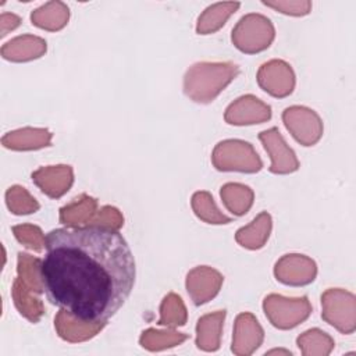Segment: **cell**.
Masks as SVG:
<instances>
[{
	"label": "cell",
	"mask_w": 356,
	"mask_h": 356,
	"mask_svg": "<svg viewBox=\"0 0 356 356\" xmlns=\"http://www.w3.org/2000/svg\"><path fill=\"white\" fill-rule=\"evenodd\" d=\"M196 65L204 78L189 68L184 78V92L197 103L213 102L239 72L238 65L232 63H199Z\"/></svg>",
	"instance_id": "cell-2"
},
{
	"label": "cell",
	"mask_w": 356,
	"mask_h": 356,
	"mask_svg": "<svg viewBox=\"0 0 356 356\" xmlns=\"http://www.w3.org/2000/svg\"><path fill=\"white\" fill-rule=\"evenodd\" d=\"M192 206L196 216L210 224H228L229 217H225L216 207L209 192H196L192 197Z\"/></svg>",
	"instance_id": "cell-20"
},
{
	"label": "cell",
	"mask_w": 356,
	"mask_h": 356,
	"mask_svg": "<svg viewBox=\"0 0 356 356\" xmlns=\"http://www.w3.org/2000/svg\"><path fill=\"white\" fill-rule=\"evenodd\" d=\"M282 120L292 136L303 146L314 145L323 132L318 115L306 107H288L282 113Z\"/></svg>",
	"instance_id": "cell-4"
},
{
	"label": "cell",
	"mask_w": 356,
	"mask_h": 356,
	"mask_svg": "<svg viewBox=\"0 0 356 356\" xmlns=\"http://www.w3.org/2000/svg\"><path fill=\"white\" fill-rule=\"evenodd\" d=\"M221 199L235 216H243L253 203V192L241 184H227L221 188Z\"/></svg>",
	"instance_id": "cell-18"
},
{
	"label": "cell",
	"mask_w": 356,
	"mask_h": 356,
	"mask_svg": "<svg viewBox=\"0 0 356 356\" xmlns=\"http://www.w3.org/2000/svg\"><path fill=\"white\" fill-rule=\"evenodd\" d=\"M221 282H222V277L218 271L209 268L206 266H202V267L193 268L188 274L186 288H188V292H191L202 285L206 288V292H207L209 298L211 299L218 293Z\"/></svg>",
	"instance_id": "cell-19"
},
{
	"label": "cell",
	"mask_w": 356,
	"mask_h": 356,
	"mask_svg": "<svg viewBox=\"0 0 356 356\" xmlns=\"http://www.w3.org/2000/svg\"><path fill=\"white\" fill-rule=\"evenodd\" d=\"M51 134L43 128H24L8 132L3 136L1 143L4 147L13 150H32L43 146H50Z\"/></svg>",
	"instance_id": "cell-12"
},
{
	"label": "cell",
	"mask_w": 356,
	"mask_h": 356,
	"mask_svg": "<svg viewBox=\"0 0 356 356\" xmlns=\"http://www.w3.org/2000/svg\"><path fill=\"white\" fill-rule=\"evenodd\" d=\"M46 51V42L38 36H18L1 47V56L10 61H28Z\"/></svg>",
	"instance_id": "cell-10"
},
{
	"label": "cell",
	"mask_w": 356,
	"mask_h": 356,
	"mask_svg": "<svg viewBox=\"0 0 356 356\" xmlns=\"http://www.w3.org/2000/svg\"><path fill=\"white\" fill-rule=\"evenodd\" d=\"M188 335L181 332H161L154 330H147L140 337V345L150 350L163 349L165 346H174L185 341Z\"/></svg>",
	"instance_id": "cell-23"
},
{
	"label": "cell",
	"mask_w": 356,
	"mask_h": 356,
	"mask_svg": "<svg viewBox=\"0 0 356 356\" xmlns=\"http://www.w3.org/2000/svg\"><path fill=\"white\" fill-rule=\"evenodd\" d=\"M106 324H88L82 323L64 310H60L54 318V327L58 335L70 342L85 341L95 337Z\"/></svg>",
	"instance_id": "cell-11"
},
{
	"label": "cell",
	"mask_w": 356,
	"mask_h": 356,
	"mask_svg": "<svg viewBox=\"0 0 356 356\" xmlns=\"http://www.w3.org/2000/svg\"><path fill=\"white\" fill-rule=\"evenodd\" d=\"M13 232L19 243L24 246L35 250V252H42L44 246V239L46 236L42 234L39 227L29 225V224H21L13 227Z\"/></svg>",
	"instance_id": "cell-24"
},
{
	"label": "cell",
	"mask_w": 356,
	"mask_h": 356,
	"mask_svg": "<svg viewBox=\"0 0 356 356\" xmlns=\"http://www.w3.org/2000/svg\"><path fill=\"white\" fill-rule=\"evenodd\" d=\"M96 206L97 203L93 197L82 195L79 200L75 199L60 210V221L67 227L90 225Z\"/></svg>",
	"instance_id": "cell-14"
},
{
	"label": "cell",
	"mask_w": 356,
	"mask_h": 356,
	"mask_svg": "<svg viewBox=\"0 0 356 356\" xmlns=\"http://www.w3.org/2000/svg\"><path fill=\"white\" fill-rule=\"evenodd\" d=\"M68 7L61 1H50L31 14L32 24L47 31H58L68 21Z\"/></svg>",
	"instance_id": "cell-13"
},
{
	"label": "cell",
	"mask_w": 356,
	"mask_h": 356,
	"mask_svg": "<svg viewBox=\"0 0 356 356\" xmlns=\"http://www.w3.org/2000/svg\"><path fill=\"white\" fill-rule=\"evenodd\" d=\"M241 3H216L204 10L197 19L196 32L199 35H209L220 29L225 21L239 8Z\"/></svg>",
	"instance_id": "cell-15"
},
{
	"label": "cell",
	"mask_w": 356,
	"mask_h": 356,
	"mask_svg": "<svg viewBox=\"0 0 356 356\" xmlns=\"http://www.w3.org/2000/svg\"><path fill=\"white\" fill-rule=\"evenodd\" d=\"M274 39L271 21L261 14H248L239 19L232 29V43L243 53H259L266 50Z\"/></svg>",
	"instance_id": "cell-3"
},
{
	"label": "cell",
	"mask_w": 356,
	"mask_h": 356,
	"mask_svg": "<svg viewBox=\"0 0 356 356\" xmlns=\"http://www.w3.org/2000/svg\"><path fill=\"white\" fill-rule=\"evenodd\" d=\"M19 22H21V19L15 14L3 13L1 14V38L6 36L8 31L15 29L19 25Z\"/></svg>",
	"instance_id": "cell-26"
},
{
	"label": "cell",
	"mask_w": 356,
	"mask_h": 356,
	"mask_svg": "<svg viewBox=\"0 0 356 356\" xmlns=\"http://www.w3.org/2000/svg\"><path fill=\"white\" fill-rule=\"evenodd\" d=\"M264 6L271 7L282 14L288 15H306L310 11V1H261Z\"/></svg>",
	"instance_id": "cell-25"
},
{
	"label": "cell",
	"mask_w": 356,
	"mask_h": 356,
	"mask_svg": "<svg viewBox=\"0 0 356 356\" xmlns=\"http://www.w3.org/2000/svg\"><path fill=\"white\" fill-rule=\"evenodd\" d=\"M225 317V312H217L214 314H206L197 321L196 332V345L199 349L203 350H216L218 349V338H220V330L222 325Z\"/></svg>",
	"instance_id": "cell-16"
},
{
	"label": "cell",
	"mask_w": 356,
	"mask_h": 356,
	"mask_svg": "<svg viewBox=\"0 0 356 356\" xmlns=\"http://www.w3.org/2000/svg\"><path fill=\"white\" fill-rule=\"evenodd\" d=\"M257 82L271 96L285 97L293 90L295 75L286 63L273 60L261 65L257 74Z\"/></svg>",
	"instance_id": "cell-5"
},
{
	"label": "cell",
	"mask_w": 356,
	"mask_h": 356,
	"mask_svg": "<svg viewBox=\"0 0 356 356\" xmlns=\"http://www.w3.org/2000/svg\"><path fill=\"white\" fill-rule=\"evenodd\" d=\"M259 139L263 142L264 149L271 154L270 171L274 174H288L298 170L299 163L292 149H289L280 135L277 128L260 132Z\"/></svg>",
	"instance_id": "cell-6"
},
{
	"label": "cell",
	"mask_w": 356,
	"mask_h": 356,
	"mask_svg": "<svg viewBox=\"0 0 356 356\" xmlns=\"http://www.w3.org/2000/svg\"><path fill=\"white\" fill-rule=\"evenodd\" d=\"M306 260L302 254H286L280 261H277L274 274L278 281L286 285H306L312 282L316 277V264L313 260Z\"/></svg>",
	"instance_id": "cell-7"
},
{
	"label": "cell",
	"mask_w": 356,
	"mask_h": 356,
	"mask_svg": "<svg viewBox=\"0 0 356 356\" xmlns=\"http://www.w3.org/2000/svg\"><path fill=\"white\" fill-rule=\"evenodd\" d=\"M263 341V330L257 320L250 313H242L235 321V335L232 342V352H238L243 348L241 353H252L253 349L259 348Z\"/></svg>",
	"instance_id": "cell-9"
},
{
	"label": "cell",
	"mask_w": 356,
	"mask_h": 356,
	"mask_svg": "<svg viewBox=\"0 0 356 356\" xmlns=\"http://www.w3.org/2000/svg\"><path fill=\"white\" fill-rule=\"evenodd\" d=\"M8 209L14 214H31L39 209V203L21 186H13L6 193Z\"/></svg>",
	"instance_id": "cell-22"
},
{
	"label": "cell",
	"mask_w": 356,
	"mask_h": 356,
	"mask_svg": "<svg viewBox=\"0 0 356 356\" xmlns=\"http://www.w3.org/2000/svg\"><path fill=\"white\" fill-rule=\"evenodd\" d=\"M32 181L50 197L63 196L72 185V168L70 165H56L39 168L32 172Z\"/></svg>",
	"instance_id": "cell-8"
},
{
	"label": "cell",
	"mask_w": 356,
	"mask_h": 356,
	"mask_svg": "<svg viewBox=\"0 0 356 356\" xmlns=\"http://www.w3.org/2000/svg\"><path fill=\"white\" fill-rule=\"evenodd\" d=\"M40 281L49 302L88 324H106L129 298L136 267L125 238L104 225L46 235Z\"/></svg>",
	"instance_id": "cell-1"
},
{
	"label": "cell",
	"mask_w": 356,
	"mask_h": 356,
	"mask_svg": "<svg viewBox=\"0 0 356 356\" xmlns=\"http://www.w3.org/2000/svg\"><path fill=\"white\" fill-rule=\"evenodd\" d=\"M161 317L159 320L160 325H184L185 320H186V313H185V307L184 303L181 300L179 296L170 293L168 296L164 298L163 303H161Z\"/></svg>",
	"instance_id": "cell-21"
},
{
	"label": "cell",
	"mask_w": 356,
	"mask_h": 356,
	"mask_svg": "<svg viewBox=\"0 0 356 356\" xmlns=\"http://www.w3.org/2000/svg\"><path fill=\"white\" fill-rule=\"evenodd\" d=\"M271 229V217L268 213L263 211L260 213L250 225L241 228L236 232V241L241 243V246L248 248V249H259L264 245L267 241V235L257 234V232H266L270 234Z\"/></svg>",
	"instance_id": "cell-17"
}]
</instances>
